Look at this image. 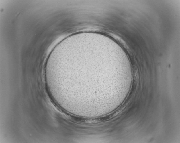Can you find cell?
Here are the masks:
<instances>
[{
  "label": "cell",
  "instance_id": "6da1fadb",
  "mask_svg": "<svg viewBox=\"0 0 180 143\" xmlns=\"http://www.w3.org/2000/svg\"><path fill=\"white\" fill-rule=\"evenodd\" d=\"M99 49L79 48L61 55L54 71L65 89L82 81L89 82V85L91 82L93 85V83L95 85V83L97 85V83H101L109 79L124 80L131 73V68L125 63L109 64L104 62Z\"/></svg>",
  "mask_w": 180,
  "mask_h": 143
}]
</instances>
